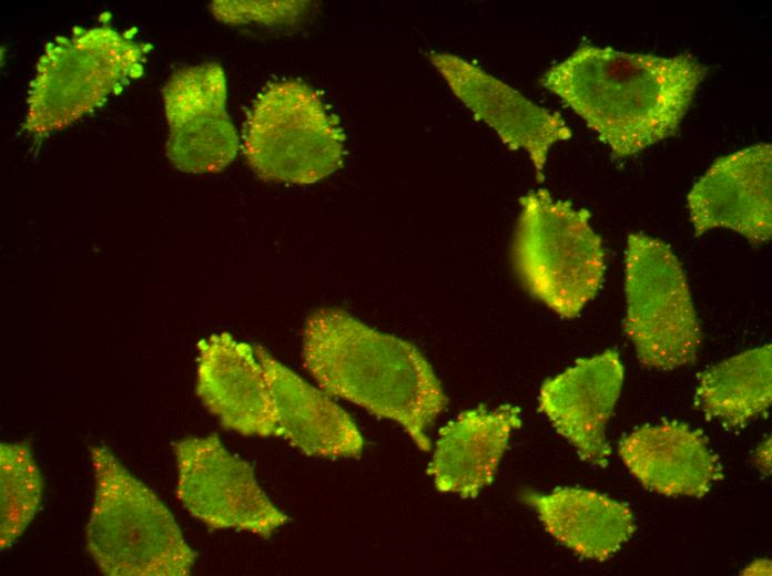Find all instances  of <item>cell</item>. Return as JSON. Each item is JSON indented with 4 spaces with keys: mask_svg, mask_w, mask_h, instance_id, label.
Wrapping results in <instances>:
<instances>
[{
    "mask_svg": "<svg viewBox=\"0 0 772 576\" xmlns=\"http://www.w3.org/2000/svg\"><path fill=\"white\" fill-rule=\"evenodd\" d=\"M707 73L688 53L659 56L582 44L540 82L622 160L677 133Z\"/></svg>",
    "mask_w": 772,
    "mask_h": 576,
    "instance_id": "6da1fadb",
    "label": "cell"
},
{
    "mask_svg": "<svg viewBox=\"0 0 772 576\" xmlns=\"http://www.w3.org/2000/svg\"><path fill=\"white\" fill-rule=\"evenodd\" d=\"M303 364L327 394L400 424L421 451L447 405L431 366L412 342L380 332L339 308L321 307L303 329Z\"/></svg>",
    "mask_w": 772,
    "mask_h": 576,
    "instance_id": "7a4b0ae2",
    "label": "cell"
},
{
    "mask_svg": "<svg viewBox=\"0 0 772 576\" xmlns=\"http://www.w3.org/2000/svg\"><path fill=\"white\" fill-rule=\"evenodd\" d=\"M94 501L87 551L106 576H186L196 553L173 515L105 445L90 448Z\"/></svg>",
    "mask_w": 772,
    "mask_h": 576,
    "instance_id": "3957f363",
    "label": "cell"
},
{
    "mask_svg": "<svg viewBox=\"0 0 772 576\" xmlns=\"http://www.w3.org/2000/svg\"><path fill=\"white\" fill-rule=\"evenodd\" d=\"M514 269L531 297L562 318L577 317L601 287L606 264L590 213L547 189L520 198Z\"/></svg>",
    "mask_w": 772,
    "mask_h": 576,
    "instance_id": "277c9868",
    "label": "cell"
},
{
    "mask_svg": "<svg viewBox=\"0 0 772 576\" xmlns=\"http://www.w3.org/2000/svg\"><path fill=\"white\" fill-rule=\"evenodd\" d=\"M345 134L315 91L298 80L270 83L255 100L243 151L264 181L312 184L337 171Z\"/></svg>",
    "mask_w": 772,
    "mask_h": 576,
    "instance_id": "5b68a950",
    "label": "cell"
},
{
    "mask_svg": "<svg viewBox=\"0 0 772 576\" xmlns=\"http://www.w3.org/2000/svg\"><path fill=\"white\" fill-rule=\"evenodd\" d=\"M143 49L110 27L78 32L41 55L31 82L23 130L42 138L101 105L141 69Z\"/></svg>",
    "mask_w": 772,
    "mask_h": 576,
    "instance_id": "8992f818",
    "label": "cell"
},
{
    "mask_svg": "<svg viewBox=\"0 0 772 576\" xmlns=\"http://www.w3.org/2000/svg\"><path fill=\"white\" fill-rule=\"evenodd\" d=\"M626 295L624 332L643 366L669 370L694 362L701 329L683 268L664 241L629 234Z\"/></svg>",
    "mask_w": 772,
    "mask_h": 576,
    "instance_id": "52a82bcc",
    "label": "cell"
},
{
    "mask_svg": "<svg viewBox=\"0 0 772 576\" xmlns=\"http://www.w3.org/2000/svg\"><path fill=\"white\" fill-rule=\"evenodd\" d=\"M176 496L211 528H235L267 538L288 517L268 500L253 466L231 454L216 433L174 443Z\"/></svg>",
    "mask_w": 772,
    "mask_h": 576,
    "instance_id": "ba28073f",
    "label": "cell"
},
{
    "mask_svg": "<svg viewBox=\"0 0 772 576\" xmlns=\"http://www.w3.org/2000/svg\"><path fill=\"white\" fill-rule=\"evenodd\" d=\"M226 93L224 70L214 62L182 68L163 86L165 152L177 169L217 173L235 158L238 137L225 110Z\"/></svg>",
    "mask_w": 772,
    "mask_h": 576,
    "instance_id": "9c48e42d",
    "label": "cell"
},
{
    "mask_svg": "<svg viewBox=\"0 0 772 576\" xmlns=\"http://www.w3.org/2000/svg\"><path fill=\"white\" fill-rule=\"evenodd\" d=\"M429 59L476 119L490 126L510 150L522 148L529 154L537 178L542 181L550 146L571 137L561 115L457 55L433 52Z\"/></svg>",
    "mask_w": 772,
    "mask_h": 576,
    "instance_id": "30bf717a",
    "label": "cell"
},
{
    "mask_svg": "<svg viewBox=\"0 0 772 576\" xmlns=\"http://www.w3.org/2000/svg\"><path fill=\"white\" fill-rule=\"evenodd\" d=\"M771 164L768 143L717 158L687 197L694 235L723 227L755 244L770 240Z\"/></svg>",
    "mask_w": 772,
    "mask_h": 576,
    "instance_id": "8fae6325",
    "label": "cell"
},
{
    "mask_svg": "<svg viewBox=\"0 0 772 576\" xmlns=\"http://www.w3.org/2000/svg\"><path fill=\"white\" fill-rule=\"evenodd\" d=\"M196 394L224 429L245 436H278V418L254 347L228 332L197 343Z\"/></svg>",
    "mask_w": 772,
    "mask_h": 576,
    "instance_id": "7c38bea8",
    "label": "cell"
},
{
    "mask_svg": "<svg viewBox=\"0 0 772 576\" xmlns=\"http://www.w3.org/2000/svg\"><path fill=\"white\" fill-rule=\"evenodd\" d=\"M623 366L618 352L578 359L560 374L544 381L539 409L557 432L569 441L579 457L606 466L611 448L606 424L619 398Z\"/></svg>",
    "mask_w": 772,
    "mask_h": 576,
    "instance_id": "4fadbf2b",
    "label": "cell"
},
{
    "mask_svg": "<svg viewBox=\"0 0 772 576\" xmlns=\"http://www.w3.org/2000/svg\"><path fill=\"white\" fill-rule=\"evenodd\" d=\"M619 454L643 487L668 496L701 497L722 479V466L701 431L664 421L624 435Z\"/></svg>",
    "mask_w": 772,
    "mask_h": 576,
    "instance_id": "5bb4252c",
    "label": "cell"
},
{
    "mask_svg": "<svg viewBox=\"0 0 772 576\" xmlns=\"http://www.w3.org/2000/svg\"><path fill=\"white\" fill-rule=\"evenodd\" d=\"M274 398L278 436L303 453L322 457H359L364 441L349 414L331 397L254 346Z\"/></svg>",
    "mask_w": 772,
    "mask_h": 576,
    "instance_id": "9a60e30c",
    "label": "cell"
},
{
    "mask_svg": "<svg viewBox=\"0 0 772 576\" xmlns=\"http://www.w3.org/2000/svg\"><path fill=\"white\" fill-rule=\"evenodd\" d=\"M520 424V410L510 404L495 410L479 405L449 421L439 430L428 467L436 488L475 498L492 482L510 434Z\"/></svg>",
    "mask_w": 772,
    "mask_h": 576,
    "instance_id": "2e32d148",
    "label": "cell"
},
{
    "mask_svg": "<svg viewBox=\"0 0 772 576\" xmlns=\"http://www.w3.org/2000/svg\"><path fill=\"white\" fill-rule=\"evenodd\" d=\"M524 500L553 538L585 558H610L637 528L628 505L595 491L565 487Z\"/></svg>",
    "mask_w": 772,
    "mask_h": 576,
    "instance_id": "e0dca14e",
    "label": "cell"
},
{
    "mask_svg": "<svg viewBox=\"0 0 772 576\" xmlns=\"http://www.w3.org/2000/svg\"><path fill=\"white\" fill-rule=\"evenodd\" d=\"M772 401V351L764 344L703 371L694 404L708 418L735 428L765 413Z\"/></svg>",
    "mask_w": 772,
    "mask_h": 576,
    "instance_id": "ac0fdd59",
    "label": "cell"
},
{
    "mask_svg": "<svg viewBox=\"0 0 772 576\" xmlns=\"http://www.w3.org/2000/svg\"><path fill=\"white\" fill-rule=\"evenodd\" d=\"M42 479L26 442L0 443V549L8 548L38 511Z\"/></svg>",
    "mask_w": 772,
    "mask_h": 576,
    "instance_id": "d6986e66",
    "label": "cell"
}]
</instances>
